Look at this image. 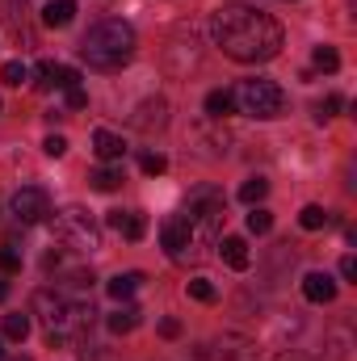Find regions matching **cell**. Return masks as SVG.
Segmentation results:
<instances>
[{
  "instance_id": "484cf974",
  "label": "cell",
  "mask_w": 357,
  "mask_h": 361,
  "mask_svg": "<svg viewBox=\"0 0 357 361\" xmlns=\"http://www.w3.org/2000/svg\"><path fill=\"white\" fill-rule=\"evenodd\" d=\"M42 152H47V156H55V160H59V156H63V152H68V139H63V135H51V139H47V143H42Z\"/></svg>"
},
{
  "instance_id": "ac0fdd59",
  "label": "cell",
  "mask_w": 357,
  "mask_h": 361,
  "mask_svg": "<svg viewBox=\"0 0 357 361\" xmlns=\"http://www.w3.org/2000/svg\"><path fill=\"white\" fill-rule=\"evenodd\" d=\"M0 332H4V341H13V345H21V341L30 336V319H25V315H4V324H0Z\"/></svg>"
},
{
  "instance_id": "e0dca14e",
  "label": "cell",
  "mask_w": 357,
  "mask_h": 361,
  "mask_svg": "<svg viewBox=\"0 0 357 361\" xmlns=\"http://www.w3.org/2000/svg\"><path fill=\"white\" fill-rule=\"evenodd\" d=\"M105 324H109V332H118V336H122V332H135V328H139V311H135V307H122V311H114Z\"/></svg>"
},
{
  "instance_id": "1f68e13d",
  "label": "cell",
  "mask_w": 357,
  "mask_h": 361,
  "mask_svg": "<svg viewBox=\"0 0 357 361\" xmlns=\"http://www.w3.org/2000/svg\"><path fill=\"white\" fill-rule=\"evenodd\" d=\"M277 361H307V357H298V353H286V357H277Z\"/></svg>"
},
{
  "instance_id": "5bb4252c",
  "label": "cell",
  "mask_w": 357,
  "mask_h": 361,
  "mask_svg": "<svg viewBox=\"0 0 357 361\" xmlns=\"http://www.w3.org/2000/svg\"><path fill=\"white\" fill-rule=\"evenodd\" d=\"M219 252H223V261H227L231 269H248V244H244L240 235H227V240L219 244Z\"/></svg>"
},
{
  "instance_id": "cb8c5ba5",
  "label": "cell",
  "mask_w": 357,
  "mask_h": 361,
  "mask_svg": "<svg viewBox=\"0 0 357 361\" xmlns=\"http://www.w3.org/2000/svg\"><path fill=\"white\" fill-rule=\"evenodd\" d=\"M315 68H324V72H337V68H341V55H337L332 47H315Z\"/></svg>"
},
{
  "instance_id": "30bf717a",
  "label": "cell",
  "mask_w": 357,
  "mask_h": 361,
  "mask_svg": "<svg viewBox=\"0 0 357 361\" xmlns=\"http://www.w3.org/2000/svg\"><path fill=\"white\" fill-rule=\"evenodd\" d=\"M92 152H97V160L114 164V160L126 156V143H122V135H114V130H92Z\"/></svg>"
},
{
  "instance_id": "4fadbf2b",
  "label": "cell",
  "mask_w": 357,
  "mask_h": 361,
  "mask_svg": "<svg viewBox=\"0 0 357 361\" xmlns=\"http://www.w3.org/2000/svg\"><path fill=\"white\" fill-rule=\"evenodd\" d=\"M139 281H143V273H118V277H109V281H105V290H109V298H114V302H126V298L139 290Z\"/></svg>"
},
{
  "instance_id": "8fae6325",
  "label": "cell",
  "mask_w": 357,
  "mask_h": 361,
  "mask_svg": "<svg viewBox=\"0 0 357 361\" xmlns=\"http://www.w3.org/2000/svg\"><path fill=\"white\" fill-rule=\"evenodd\" d=\"M109 227L122 231L126 240H143V231H147L143 214H135V210H109Z\"/></svg>"
},
{
  "instance_id": "d6a6232c",
  "label": "cell",
  "mask_w": 357,
  "mask_h": 361,
  "mask_svg": "<svg viewBox=\"0 0 357 361\" xmlns=\"http://www.w3.org/2000/svg\"><path fill=\"white\" fill-rule=\"evenodd\" d=\"M4 298H8V286H4V281H0V302H4Z\"/></svg>"
},
{
  "instance_id": "4dcf8cb0",
  "label": "cell",
  "mask_w": 357,
  "mask_h": 361,
  "mask_svg": "<svg viewBox=\"0 0 357 361\" xmlns=\"http://www.w3.org/2000/svg\"><path fill=\"white\" fill-rule=\"evenodd\" d=\"M160 332H164V336H181V324H177V319H164V324H160Z\"/></svg>"
},
{
  "instance_id": "836d02e7",
  "label": "cell",
  "mask_w": 357,
  "mask_h": 361,
  "mask_svg": "<svg viewBox=\"0 0 357 361\" xmlns=\"http://www.w3.org/2000/svg\"><path fill=\"white\" fill-rule=\"evenodd\" d=\"M0 357H4V349H0Z\"/></svg>"
},
{
  "instance_id": "f546056e",
  "label": "cell",
  "mask_w": 357,
  "mask_h": 361,
  "mask_svg": "<svg viewBox=\"0 0 357 361\" xmlns=\"http://www.w3.org/2000/svg\"><path fill=\"white\" fill-rule=\"evenodd\" d=\"M341 277H345V281H353L357 277V261L353 257H341Z\"/></svg>"
},
{
  "instance_id": "44dd1931",
  "label": "cell",
  "mask_w": 357,
  "mask_h": 361,
  "mask_svg": "<svg viewBox=\"0 0 357 361\" xmlns=\"http://www.w3.org/2000/svg\"><path fill=\"white\" fill-rule=\"evenodd\" d=\"M298 223H303L307 231H320V227L328 223V210H324V206H303V214H298Z\"/></svg>"
},
{
  "instance_id": "83f0119b",
  "label": "cell",
  "mask_w": 357,
  "mask_h": 361,
  "mask_svg": "<svg viewBox=\"0 0 357 361\" xmlns=\"http://www.w3.org/2000/svg\"><path fill=\"white\" fill-rule=\"evenodd\" d=\"M337 109H341V97H337V92H332V97H324V101H320V114H315V118H320V122H324V118H332V114H337Z\"/></svg>"
},
{
  "instance_id": "f1b7e54d",
  "label": "cell",
  "mask_w": 357,
  "mask_h": 361,
  "mask_svg": "<svg viewBox=\"0 0 357 361\" xmlns=\"http://www.w3.org/2000/svg\"><path fill=\"white\" fill-rule=\"evenodd\" d=\"M68 105H72V109H85V105H89V92L80 89V85H76V89H68Z\"/></svg>"
},
{
  "instance_id": "9a60e30c",
  "label": "cell",
  "mask_w": 357,
  "mask_h": 361,
  "mask_svg": "<svg viewBox=\"0 0 357 361\" xmlns=\"http://www.w3.org/2000/svg\"><path fill=\"white\" fill-rule=\"evenodd\" d=\"M231 109H236V101H231V92H227V89L206 92V114H210V118H227Z\"/></svg>"
},
{
  "instance_id": "d4e9b609",
  "label": "cell",
  "mask_w": 357,
  "mask_h": 361,
  "mask_svg": "<svg viewBox=\"0 0 357 361\" xmlns=\"http://www.w3.org/2000/svg\"><path fill=\"white\" fill-rule=\"evenodd\" d=\"M139 169H143V173H147V177H160V173H164V169H169V160H164V156H160V152H147V156H143V160H139Z\"/></svg>"
},
{
  "instance_id": "3957f363",
  "label": "cell",
  "mask_w": 357,
  "mask_h": 361,
  "mask_svg": "<svg viewBox=\"0 0 357 361\" xmlns=\"http://www.w3.org/2000/svg\"><path fill=\"white\" fill-rule=\"evenodd\" d=\"M34 315L42 319V328L55 345V341H68V336L85 332V324L92 319V307H80V302H72L68 294H55V290H38L34 294Z\"/></svg>"
},
{
  "instance_id": "2e32d148",
  "label": "cell",
  "mask_w": 357,
  "mask_h": 361,
  "mask_svg": "<svg viewBox=\"0 0 357 361\" xmlns=\"http://www.w3.org/2000/svg\"><path fill=\"white\" fill-rule=\"evenodd\" d=\"M92 189H101V193H114V189H118V185H122V169H114V164H105V169H97V173H92Z\"/></svg>"
},
{
  "instance_id": "ba28073f",
  "label": "cell",
  "mask_w": 357,
  "mask_h": 361,
  "mask_svg": "<svg viewBox=\"0 0 357 361\" xmlns=\"http://www.w3.org/2000/svg\"><path fill=\"white\" fill-rule=\"evenodd\" d=\"M76 85H80V72L76 68L51 63V59L38 63V89H76Z\"/></svg>"
},
{
  "instance_id": "5b68a950",
  "label": "cell",
  "mask_w": 357,
  "mask_h": 361,
  "mask_svg": "<svg viewBox=\"0 0 357 361\" xmlns=\"http://www.w3.org/2000/svg\"><path fill=\"white\" fill-rule=\"evenodd\" d=\"M55 240H63V244L76 248V252H97V248H101V227L89 219V210L68 206V210L55 214Z\"/></svg>"
},
{
  "instance_id": "8992f818",
  "label": "cell",
  "mask_w": 357,
  "mask_h": 361,
  "mask_svg": "<svg viewBox=\"0 0 357 361\" xmlns=\"http://www.w3.org/2000/svg\"><path fill=\"white\" fill-rule=\"evenodd\" d=\"M8 210H13L17 223H42V219L51 214V197H47V189H38V185H21V189L8 197Z\"/></svg>"
},
{
  "instance_id": "9c48e42d",
  "label": "cell",
  "mask_w": 357,
  "mask_h": 361,
  "mask_svg": "<svg viewBox=\"0 0 357 361\" xmlns=\"http://www.w3.org/2000/svg\"><path fill=\"white\" fill-rule=\"evenodd\" d=\"M303 294H307V302L328 307V302L337 298V281H332L328 273H307V277H303Z\"/></svg>"
},
{
  "instance_id": "6da1fadb",
  "label": "cell",
  "mask_w": 357,
  "mask_h": 361,
  "mask_svg": "<svg viewBox=\"0 0 357 361\" xmlns=\"http://www.w3.org/2000/svg\"><path fill=\"white\" fill-rule=\"evenodd\" d=\"M210 34H214V47H223V55L236 63H269L286 42L282 25L269 13L248 8V4L219 8L210 21Z\"/></svg>"
},
{
  "instance_id": "4316f807",
  "label": "cell",
  "mask_w": 357,
  "mask_h": 361,
  "mask_svg": "<svg viewBox=\"0 0 357 361\" xmlns=\"http://www.w3.org/2000/svg\"><path fill=\"white\" fill-rule=\"evenodd\" d=\"M0 269H4V273H17V269H21V257H17L13 248H0Z\"/></svg>"
},
{
  "instance_id": "277c9868",
  "label": "cell",
  "mask_w": 357,
  "mask_h": 361,
  "mask_svg": "<svg viewBox=\"0 0 357 361\" xmlns=\"http://www.w3.org/2000/svg\"><path fill=\"white\" fill-rule=\"evenodd\" d=\"M231 101H236V109L240 114H248V118H282V109H286V92L277 89L273 80H244L240 89L231 92Z\"/></svg>"
},
{
  "instance_id": "d6986e66",
  "label": "cell",
  "mask_w": 357,
  "mask_h": 361,
  "mask_svg": "<svg viewBox=\"0 0 357 361\" xmlns=\"http://www.w3.org/2000/svg\"><path fill=\"white\" fill-rule=\"evenodd\" d=\"M265 193H269V180H265V177H248L244 185H240V202H244V206H257V202H265Z\"/></svg>"
},
{
  "instance_id": "603a6c76",
  "label": "cell",
  "mask_w": 357,
  "mask_h": 361,
  "mask_svg": "<svg viewBox=\"0 0 357 361\" xmlns=\"http://www.w3.org/2000/svg\"><path fill=\"white\" fill-rule=\"evenodd\" d=\"M185 290H189V298H198V302H214V286H210L206 277H193Z\"/></svg>"
},
{
  "instance_id": "7c38bea8",
  "label": "cell",
  "mask_w": 357,
  "mask_h": 361,
  "mask_svg": "<svg viewBox=\"0 0 357 361\" xmlns=\"http://www.w3.org/2000/svg\"><path fill=\"white\" fill-rule=\"evenodd\" d=\"M72 17H76V0H51V4L42 8V25H51V30L72 25Z\"/></svg>"
},
{
  "instance_id": "52a82bcc",
  "label": "cell",
  "mask_w": 357,
  "mask_h": 361,
  "mask_svg": "<svg viewBox=\"0 0 357 361\" xmlns=\"http://www.w3.org/2000/svg\"><path fill=\"white\" fill-rule=\"evenodd\" d=\"M160 240H164L169 257H185V248L193 244V227H189V214H173V219L160 227Z\"/></svg>"
},
{
  "instance_id": "7402d4cb",
  "label": "cell",
  "mask_w": 357,
  "mask_h": 361,
  "mask_svg": "<svg viewBox=\"0 0 357 361\" xmlns=\"http://www.w3.org/2000/svg\"><path fill=\"white\" fill-rule=\"evenodd\" d=\"M269 227H273V214L261 210V206H253V214H248V231H253V235H265Z\"/></svg>"
},
{
  "instance_id": "7a4b0ae2",
  "label": "cell",
  "mask_w": 357,
  "mask_h": 361,
  "mask_svg": "<svg viewBox=\"0 0 357 361\" xmlns=\"http://www.w3.org/2000/svg\"><path fill=\"white\" fill-rule=\"evenodd\" d=\"M80 55L97 72H118L135 55V30L126 21H118V17H105V21L89 25V34L80 38Z\"/></svg>"
},
{
  "instance_id": "ffe728a7",
  "label": "cell",
  "mask_w": 357,
  "mask_h": 361,
  "mask_svg": "<svg viewBox=\"0 0 357 361\" xmlns=\"http://www.w3.org/2000/svg\"><path fill=\"white\" fill-rule=\"evenodd\" d=\"M0 80H4V85H8V89H21V85H25V80H30V68H25V63H21V59H8V63H4V68H0Z\"/></svg>"
}]
</instances>
